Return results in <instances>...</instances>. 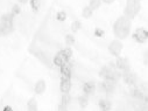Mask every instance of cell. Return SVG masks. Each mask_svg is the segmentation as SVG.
<instances>
[{
	"mask_svg": "<svg viewBox=\"0 0 148 111\" xmlns=\"http://www.w3.org/2000/svg\"><path fill=\"white\" fill-rule=\"evenodd\" d=\"M113 32L118 39L124 40L131 33V20L125 15L118 18L113 25Z\"/></svg>",
	"mask_w": 148,
	"mask_h": 111,
	"instance_id": "1",
	"label": "cell"
},
{
	"mask_svg": "<svg viewBox=\"0 0 148 111\" xmlns=\"http://www.w3.org/2000/svg\"><path fill=\"white\" fill-rule=\"evenodd\" d=\"M141 10V0H126V7L124 11V15L130 20L134 19L136 14Z\"/></svg>",
	"mask_w": 148,
	"mask_h": 111,
	"instance_id": "2",
	"label": "cell"
},
{
	"mask_svg": "<svg viewBox=\"0 0 148 111\" xmlns=\"http://www.w3.org/2000/svg\"><path fill=\"white\" fill-rule=\"evenodd\" d=\"M13 18L14 15L12 13L8 14H4L1 17V21H0V25H1V33L3 35H7L10 33L13 32Z\"/></svg>",
	"mask_w": 148,
	"mask_h": 111,
	"instance_id": "3",
	"label": "cell"
},
{
	"mask_svg": "<svg viewBox=\"0 0 148 111\" xmlns=\"http://www.w3.org/2000/svg\"><path fill=\"white\" fill-rule=\"evenodd\" d=\"M71 56H72L71 49H70V48H64V49L60 50V52L55 55V57H54V63H55L57 67H62L63 64H65V63L69 62V60H70Z\"/></svg>",
	"mask_w": 148,
	"mask_h": 111,
	"instance_id": "4",
	"label": "cell"
},
{
	"mask_svg": "<svg viewBox=\"0 0 148 111\" xmlns=\"http://www.w3.org/2000/svg\"><path fill=\"white\" fill-rule=\"evenodd\" d=\"M121 50H123V43L120 42V40H113L108 45V52L111 53V55H113L116 57L120 55Z\"/></svg>",
	"mask_w": 148,
	"mask_h": 111,
	"instance_id": "5",
	"label": "cell"
},
{
	"mask_svg": "<svg viewBox=\"0 0 148 111\" xmlns=\"http://www.w3.org/2000/svg\"><path fill=\"white\" fill-rule=\"evenodd\" d=\"M133 38L135 39L136 42L143 43V42H146L147 39H148V32H147L145 28H139V29H136V30L134 32Z\"/></svg>",
	"mask_w": 148,
	"mask_h": 111,
	"instance_id": "6",
	"label": "cell"
},
{
	"mask_svg": "<svg viewBox=\"0 0 148 111\" xmlns=\"http://www.w3.org/2000/svg\"><path fill=\"white\" fill-rule=\"evenodd\" d=\"M116 81L112 80H105L101 84H100V89L103 91H105L106 94H113L114 89H116Z\"/></svg>",
	"mask_w": 148,
	"mask_h": 111,
	"instance_id": "7",
	"label": "cell"
},
{
	"mask_svg": "<svg viewBox=\"0 0 148 111\" xmlns=\"http://www.w3.org/2000/svg\"><path fill=\"white\" fill-rule=\"evenodd\" d=\"M123 79H124L125 83H127L128 85H135L136 80H138L136 75H135L134 72H132L131 70H127V71H124L123 72Z\"/></svg>",
	"mask_w": 148,
	"mask_h": 111,
	"instance_id": "8",
	"label": "cell"
},
{
	"mask_svg": "<svg viewBox=\"0 0 148 111\" xmlns=\"http://www.w3.org/2000/svg\"><path fill=\"white\" fill-rule=\"evenodd\" d=\"M30 53H33L36 57H38L42 63H45L46 65H48V67H50V62H49V60H48V57H47V55H46V53H43L42 50H40V49H34V48H32L30 49Z\"/></svg>",
	"mask_w": 148,
	"mask_h": 111,
	"instance_id": "9",
	"label": "cell"
},
{
	"mask_svg": "<svg viewBox=\"0 0 148 111\" xmlns=\"http://www.w3.org/2000/svg\"><path fill=\"white\" fill-rule=\"evenodd\" d=\"M116 67L123 71H127V70H131L130 69V63L127 61V59L125 57H119L118 56V60H117V63H116Z\"/></svg>",
	"mask_w": 148,
	"mask_h": 111,
	"instance_id": "10",
	"label": "cell"
},
{
	"mask_svg": "<svg viewBox=\"0 0 148 111\" xmlns=\"http://www.w3.org/2000/svg\"><path fill=\"white\" fill-rule=\"evenodd\" d=\"M61 91L64 92H69L71 89V82H70V77L66 76H62V81H61Z\"/></svg>",
	"mask_w": 148,
	"mask_h": 111,
	"instance_id": "11",
	"label": "cell"
},
{
	"mask_svg": "<svg viewBox=\"0 0 148 111\" xmlns=\"http://www.w3.org/2000/svg\"><path fill=\"white\" fill-rule=\"evenodd\" d=\"M131 95H132L134 98H136V99H139V101H143L145 103H147V96H146L141 90H139V89H133V90L131 91Z\"/></svg>",
	"mask_w": 148,
	"mask_h": 111,
	"instance_id": "12",
	"label": "cell"
},
{
	"mask_svg": "<svg viewBox=\"0 0 148 111\" xmlns=\"http://www.w3.org/2000/svg\"><path fill=\"white\" fill-rule=\"evenodd\" d=\"M34 90H35V92L38 94V95L43 94L45 90H46V82L43 80H40L39 82H36V84L34 87Z\"/></svg>",
	"mask_w": 148,
	"mask_h": 111,
	"instance_id": "13",
	"label": "cell"
},
{
	"mask_svg": "<svg viewBox=\"0 0 148 111\" xmlns=\"http://www.w3.org/2000/svg\"><path fill=\"white\" fill-rule=\"evenodd\" d=\"M61 74H62V76L71 77V64H69V62L61 67Z\"/></svg>",
	"mask_w": 148,
	"mask_h": 111,
	"instance_id": "14",
	"label": "cell"
},
{
	"mask_svg": "<svg viewBox=\"0 0 148 111\" xmlns=\"http://www.w3.org/2000/svg\"><path fill=\"white\" fill-rule=\"evenodd\" d=\"M96 89V85L93 82H86L83 87V90H84V94L85 95H91Z\"/></svg>",
	"mask_w": 148,
	"mask_h": 111,
	"instance_id": "15",
	"label": "cell"
},
{
	"mask_svg": "<svg viewBox=\"0 0 148 111\" xmlns=\"http://www.w3.org/2000/svg\"><path fill=\"white\" fill-rule=\"evenodd\" d=\"M98 105L104 111H108V110H111V108H112V104H111V102L108 99H100Z\"/></svg>",
	"mask_w": 148,
	"mask_h": 111,
	"instance_id": "16",
	"label": "cell"
},
{
	"mask_svg": "<svg viewBox=\"0 0 148 111\" xmlns=\"http://www.w3.org/2000/svg\"><path fill=\"white\" fill-rule=\"evenodd\" d=\"M88 103H89V98H88V95H83V96H79L78 97V104L82 109H85L88 106Z\"/></svg>",
	"mask_w": 148,
	"mask_h": 111,
	"instance_id": "17",
	"label": "cell"
},
{
	"mask_svg": "<svg viewBox=\"0 0 148 111\" xmlns=\"http://www.w3.org/2000/svg\"><path fill=\"white\" fill-rule=\"evenodd\" d=\"M27 109H28L29 111H36V110H38V104H36L35 98H30V99L28 101Z\"/></svg>",
	"mask_w": 148,
	"mask_h": 111,
	"instance_id": "18",
	"label": "cell"
},
{
	"mask_svg": "<svg viewBox=\"0 0 148 111\" xmlns=\"http://www.w3.org/2000/svg\"><path fill=\"white\" fill-rule=\"evenodd\" d=\"M100 5H101V0H90L89 7H90L92 11H95V10L99 8V7H100Z\"/></svg>",
	"mask_w": 148,
	"mask_h": 111,
	"instance_id": "19",
	"label": "cell"
},
{
	"mask_svg": "<svg viewBox=\"0 0 148 111\" xmlns=\"http://www.w3.org/2000/svg\"><path fill=\"white\" fill-rule=\"evenodd\" d=\"M92 13H93V11H92L89 6H86V7H84V8H83L82 17H83V18H85V19H88V18H91V17H92Z\"/></svg>",
	"mask_w": 148,
	"mask_h": 111,
	"instance_id": "20",
	"label": "cell"
},
{
	"mask_svg": "<svg viewBox=\"0 0 148 111\" xmlns=\"http://www.w3.org/2000/svg\"><path fill=\"white\" fill-rule=\"evenodd\" d=\"M70 101H71V96L69 95V92H64V95L62 96V101H61V104L68 106L70 104Z\"/></svg>",
	"mask_w": 148,
	"mask_h": 111,
	"instance_id": "21",
	"label": "cell"
},
{
	"mask_svg": "<svg viewBox=\"0 0 148 111\" xmlns=\"http://www.w3.org/2000/svg\"><path fill=\"white\" fill-rule=\"evenodd\" d=\"M110 70H111V68H108V67H103V68L100 69V71H99V76L103 77V79H105V77L108 75Z\"/></svg>",
	"mask_w": 148,
	"mask_h": 111,
	"instance_id": "22",
	"label": "cell"
},
{
	"mask_svg": "<svg viewBox=\"0 0 148 111\" xmlns=\"http://www.w3.org/2000/svg\"><path fill=\"white\" fill-rule=\"evenodd\" d=\"M65 43H66L68 46H72L73 43H75V38H73L71 34H68V35L65 36Z\"/></svg>",
	"mask_w": 148,
	"mask_h": 111,
	"instance_id": "23",
	"label": "cell"
},
{
	"mask_svg": "<svg viewBox=\"0 0 148 111\" xmlns=\"http://www.w3.org/2000/svg\"><path fill=\"white\" fill-rule=\"evenodd\" d=\"M81 26H82V25H81L79 21H77V20L73 21V22L71 23V30H72V32H77V30L81 29Z\"/></svg>",
	"mask_w": 148,
	"mask_h": 111,
	"instance_id": "24",
	"label": "cell"
},
{
	"mask_svg": "<svg viewBox=\"0 0 148 111\" xmlns=\"http://www.w3.org/2000/svg\"><path fill=\"white\" fill-rule=\"evenodd\" d=\"M30 6L33 11H38L40 7V0H30Z\"/></svg>",
	"mask_w": 148,
	"mask_h": 111,
	"instance_id": "25",
	"label": "cell"
},
{
	"mask_svg": "<svg viewBox=\"0 0 148 111\" xmlns=\"http://www.w3.org/2000/svg\"><path fill=\"white\" fill-rule=\"evenodd\" d=\"M56 18H57V20H58V21H64V20L66 19V13H65L64 11H61V12H58V13H57Z\"/></svg>",
	"mask_w": 148,
	"mask_h": 111,
	"instance_id": "26",
	"label": "cell"
},
{
	"mask_svg": "<svg viewBox=\"0 0 148 111\" xmlns=\"http://www.w3.org/2000/svg\"><path fill=\"white\" fill-rule=\"evenodd\" d=\"M13 15H16V14H19L20 13V7H19V5H14L13 6V8H12V12H11Z\"/></svg>",
	"mask_w": 148,
	"mask_h": 111,
	"instance_id": "27",
	"label": "cell"
},
{
	"mask_svg": "<svg viewBox=\"0 0 148 111\" xmlns=\"http://www.w3.org/2000/svg\"><path fill=\"white\" fill-rule=\"evenodd\" d=\"M95 35H96V36H103V35H104V32H103L100 28H97V29L95 30Z\"/></svg>",
	"mask_w": 148,
	"mask_h": 111,
	"instance_id": "28",
	"label": "cell"
},
{
	"mask_svg": "<svg viewBox=\"0 0 148 111\" xmlns=\"http://www.w3.org/2000/svg\"><path fill=\"white\" fill-rule=\"evenodd\" d=\"M68 109V106H65V105H63V104H61L58 108H57V110H60V111H62V110H66Z\"/></svg>",
	"mask_w": 148,
	"mask_h": 111,
	"instance_id": "29",
	"label": "cell"
},
{
	"mask_svg": "<svg viewBox=\"0 0 148 111\" xmlns=\"http://www.w3.org/2000/svg\"><path fill=\"white\" fill-rule=\"evenodd\" d=\"M113 1H116V0H101V3H104V4H112Z\"/></svg>",
	"mask_w": 148,
	"mask_h": 111,
	"instance_id": "30",
	"label": "cell"
},
{
	"mask_svg": "<svg viewBox=\"0 0 148 111\" xmlns=\"http://www.w3.org/2000/svg\"><path fill=\"white\" fill-rule=\"evenodd\" d=\"M143 63H145V65H147V52L143 53Z\"/></svg>",
	"mask_w": 148,
	"mask_h": 111,
	"instance_id": "31",
	"label": "cell"
},
{
	"mask_svg": "<svg viewBox=\"0 0 148 111\" xmlns=\"http://www.w3.org/2000/svg\"><path fill=\"white\" fill-rule=\"evenodd\" d=\"M4 111H12V108L11 106H5L4 108Z\"/></svg>",
	"mask_w": 148,
	"mask_h": 111,
	"instance_id": "32",
	"label": "cell"
},
{
	"mask_svg": "<svg viewBox=\"0 0 148 111\" xmlns=\"http://www.w3.org/2000/svg\"><path fill=\"white\" fill-rule=\"evenodd\" d=\"M19 1H20L21 4H26V3L28 1V0H19Z\"/></svg>",
	"mask_w": 148,
	"mask_h": 111,
	"instance_id": "33",
	"label": "cell"
},
{
	"mask_svg": "<svg viewBox=\"0 0 148 111\" xmlns=\"http://www.w3.org/2000/svg\"><path fill=\"white\" fill-rule=\"evenodd\" d=\"M0 35H3V33H1V25H0Z\"/></svg>",
	"mask_w": 148,
	"mask_h": 111,
	"instance_id": "34",
	"label": "cell"
}]
</instances>
